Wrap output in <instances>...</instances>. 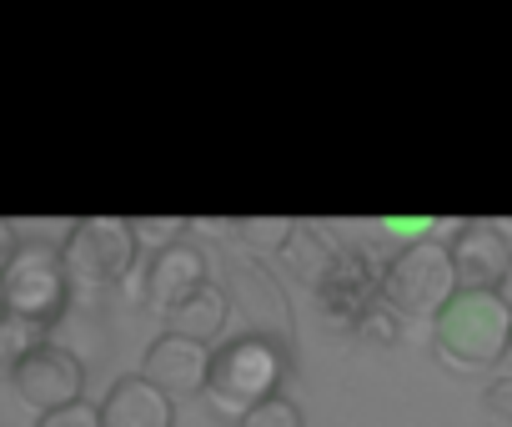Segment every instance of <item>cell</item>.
Masks as SVG:
<instances>
[{
	"instance_id": "cell-9",
	"label": "cell",
	"mask_w": 512,
	"mask_h": 427,
	"mask_svg": "<svg viewBox=\"0 0 512 427\" xmlns=\"http://www.w3.org/2000/svg\"><path fill=\"white\" fill-rule=\"evenodd\" d=\"M377 287H382V272H372L367 252H362V247H342L337 262H332V272H327L322 287H317V307H322L327 327L357 332V322L382 302Z\"/></svg>"
},
{
	"instance_id": "cell-24",
	"label": "cell",
	"mask_w": 512,
	"mask_h": 427,
	"mask_svg": "<svg viewBox=\"0 0 512 427\" xmlns=\"http://www.w3.org/2000/svg\"><path fill=\"white\" fill-rule=\"evenodd\" d=\"M502 367H507V372H512V342H507V362H502Z\"/></svg>"
},
{
	"instance_id": "cell-17",
	"label": "cell",
	"mask_w": 512,
	"mask_h": 427,
	"mask_svg": "<svg viewBox=\"0 0 512 427\" xmlns=\"http://www.w3.org/2000/svg\"><path fill=\"white\" fill-rule=\"evenodd\" d=\"M131 232H136V247H146L156 257V252H171L186 242L191 217H131Z\"/></svg>"
},
{
	"instance_id": "cell-12",
	"label": "cell",
	"mask_w": 512,
	"mask_h": 427,
	"mask_svg": "<svg viewBox=\"0 0 512 427\" xmlns=\"http://www.w3.org/2000/svg\"><path fill=\"white\" fill-rule=\"evenodd\" d=\"M101 427H176V402L156 392L141 372L116 377L101 402Z\"/></svg>"
},
{
	"instance_id": "cell-20",
	"label": "cell",
	"mask_w": 512,
	"mask_h": 427,
	"mask_svg": "<svg viewBox=\"0 0 512 427\" xmlns=\"http://www.w3.org/2000/svg\"><path fill=\"white\" fill-rule=\"evenodd\" d=\"M482 407H487L492 422H507V427H512V372H507V367H497V372L487 377V387H482Z\"/></svg>"
},
{
	"instance_id": "cell-2",
	"label": "cell",
	"mask_w": 512,
	"mask_h": 427,
	"mask_svg": "<svg viewBox=\"0 0 512 427\" xmlns=\"http://www.w3.org/2000/svg\"><path fill=\"white\" fill-rule=\"evenodd\" d=\"M287 372H292V352L272 337H231L226 347H216V362H211V387H206V402L241 422L251 407H262L272 397H282L287 387Z\"/></svg>"
},
{
	"instance_id": "cell-21",
	"label": "cell",
	"mask_w": 512,
	"mask_h": 427,
	"mask_svg": "<svg viewBox=\"0 0 512 427\" xmlns=\"http://www.w3.org/2000/svg\"><path fill=\"white\" fill-rule=\"evenodd\" d=\"M36 427H101V407H91V402H76V407L46 412Z\"/></svg>"
},
{
	"instance_id": "cell-18",
	"label": "cell",
	"mask_w": 512,
	"mask_h": 427,
	"mask_svg": "<svg viewBox=\"0 0 512 427\" xmlns=\"http://www.w3.org/2000/svg\"><path fill=\"white\" fill-rule=\"evenodd\" d=\"M352 337H357L362 347H377V352H382V347H397V337H402V322H397V317H392V312L377 302V307H372V312L357 322V332H352Z\"/></svg>"
},
{
	"instance_id": "cell-13",
	"label": "cell",
	"mask_w": 512,
	"mask_h": 427,
	"mask_svg": "<svg viewBox=\"0 0 512 427\" xmlns=\"http://www.w3.org/2000/svg\"><path fill=\"white\" fill-rule=\"evenodd\" d=\"M337 252H342V242L327 232V227H317V222H297V232H292V242H287V252L277 257L302 287H322V277L332 272V262H337Z\"/></svg>"
},
{
	"instance_id": "cell-11",
	"label": "cell",
	"mask_w": 512,
	"mask_h": 427,
	"mask_svg": "<svg viewBox=\"0 0 512 427\" xmlns=\"http://www.w3.org/2000/svg\"><path fill=\"white\" fill-rule=\"evenodd\" d=\"M447 252H452V267H457L462 292H497V282H502L507 267H512V247H507V237L492 227V217L467 222V227L452 237Z\"/></svg>"
},
{
	"instance_id": "cell-8",
	"label": "cell",
	"mask_w": 512,
	"mask_h": 427,
	"mask_svg": "<svg viewBox=\"0 0 512 427\" xmlns=\"http://www.w3.org/2000/svg\"><path fill=\"white\" fill-rule=\"evenodd\" d=\"M211 362H216V347L176 337V332H161L146 347V357H141V377L156 392H166L171 402H196L211 387Z\"/></svg>"
},
{
	"instance_id": "cell-3",
	"label": "cell",
	"mask_w": 512,
	"mask_h": 427,
	"mask_svg": "<svg viewBox=\"0 0 512 427\" xmlns=\"http://www.w3.org/2000/svg\"><path fill=\"white\" fill-rule=\"evenodd\" d=\"M462 292V282H457V267H452V252H447V242H437V237H427V242H417V247H397L387 262H382V287H377V297H382V307L397 317V322H437L447 307H452V297Z\"/></svg>"
},
{
	"instance_id": "cell-10",
	"label": "cell",
	"mask_w": 512,
	"mask_h": 427,
	"mask_svg": "<svg viewBox=\"0 0 512 427\" xmlns=\"http://www.w3.org/2000/svg\"><path fill=\"white\" fill-rule=\"evenodd\" d=\"M201 287H206V252L191 247V242H181V247H171V252H156V257L141 267V307L156 312L161 322H166L186 297H196Z\"/></svg>"
},
{
	"instance_id": "cell-19",
	"label": "cell",
	"mask_w": 512,
	"mask_h": 427,
	"mask_svg": "<svg viewBox=\"0 0 512 427\" xmlns=\"http://www.w3.org/2000/svg\"><path fill=\"white\" fill-rule=\"evenodd\" d=\"M236 427H302V407L282 392V397H272V402H262V407H251Z\"/></svg>"
},
{
	"instance_id": "cell-7",
	"label": "cell",
	"mask_w": 512,
	"mask_h": 427,
	"mask_svg": "<svg viewBox=\"0 0 512 427\" xmlns=\"http://www.w3.org/2000/svg\"><path fill=\"white\" fill-rule=\"evenodd\" d=\"M231 302H236V312H241V322H246L251 337H272L287 352L297 347V317H292L287 292H282V282H277L272 267H262L256 257L241 262V267H231Z\"/></svg>"
},
{
	"instance_id": "cell-6",
	"label": "cell",
	"mask_w": 512,
	"mask_h": 427,
	"mask_svg": "<svg viewBox=\"0 0 512 427\" xmlns=\"http://www.w3.org/2000/svg\"><path fill=\"white\" fill-rule=\"evenodd\" d=\"M11 387H16V397H21L36 417H46V412H61V407L86 402V367H81L76 352L46 342V347H36V352L11 372Z\"/></svg>"
},
{
	"instance_id": "cell-4",
	"label": "cell",
	"mask_w": 512,
	"mask_h": 427,
	"mask_svg": "<svg viewBox=\"0 0 512 427\" xmlns=\"http://www.w3.org/2000/svg\"><path fill=\"white\" fill-rule=\"evenodd\" d=\"M136 252L141 247H136L131 217H81V222H71V232L61 242L71 292L96 297V292H111V287L131 282L136 277Z\"/></svg>"
},
{
	"instance_id": "cell-23",
	"label": "cell",
	"mask_w": 512,
	"mask_h": 427,
	"mask_svg": "<svg viewBox=\"0 0 512 427\" xmlns=\"http://www.w3.org/2000/svg\"><path fill=\"white\" fill-rule=\"evenodd\" d=\"M497 297H502V302H507V312H512V267H507V277L497 282Z\"/></svg>"
},
{
	"instance_id": "cell-25",
	"label": "cell",
	"mask_w": 512,
	"mask_h": 427,
	"mask_svg": "<svg viewBox=\"0 0 512 427\" xmlns=\"http://www.w3.org/2000/svg\"><path fill=\"white\" fill-rule=\"evenodd\" d=\"M0 312H6V292H0Z\"/></svg>"
},
{
	"instance_id": "cell-1",
	"label": "cell",
	"mask_w": 512,
	"mask_h": 427,
	"mask_svg": "<svg viewBox=\"0 0 512 427\" xmlns=\"http://www.w3.org/2000/svg\"><path fill=\"white\" fill-rule=\"evenodd\" d=\"M507 342H512V312L497 292H457L452 307L432 322V352L457 377L477 372L492 377L507 362Z\"/></svg>"
},
{
	"instance_id": "cell-5",
	"label": "cell",
	"mask_w": 512,
	"mask_h": 427,
	"mask_svg": "<svg viewBox=\"0 0 512 427\" xmlns=\"http://www.w3.org/2000/svg\"><path fill=\"white\" fill-rule=\"evenodd\" d=\"M0 292H6V312L41 322V327H51L76 297L66 262H61V247H51V242H21L11 267L0 272Z\"/></svg>"
},
{
	"instance_id": "cell-22",
	"label": "cell",
	"mask_w": 512,
	"mask_h": 427,
	"mask_svg": "<svg viewBox=\"0 0 512 427\" xmlns=\"http://www.w3.org/2000/svg\"><path fill=\"white\" fill-rule=\"evenodd\" d=\"M21 252V237H16V222H6V217H0V272H6L11 267V257Z\"/></svg>"
},
{
	"instance_id": "cell-15",
	"label": "cell",
	"mask_w": 512,
	"mask_h": 427,
	"mask_svg": "<svg viewBox=\"0 0 512 427\" xmlns=\"http://www.w3.org/2000/svg\"><path fill=\"white\" fill-rule=\"evenodd\" d=\"M292 232H297L292 217H236L231 247H246L256 262H262V257H282L287 242H292Z\"/></svg>"
},
{
	"instance_id": "cell-16",
	"label": "cell",
	"mask_w": 512,
	"mask_h": 427,
	"mask_svg": "<svg viewBox=\"0 0 512 427\" xmlns=\"http://www.w3.org/2000/svg\"><path fill=\"white\" fill-rule=\"evenodd\" d=\"M36 347H46V327L41 322H26L16 312H0V372H16Z\"/></svg>"
},
{
	"instance_id": "cell-14",
	"label": "cell",
	"mask_w": 512,
	"mask_h": 427,
	"mask_svg": "<svg viewBox=\"0 0 512 427\" xmlns=\"http://www.w3.org/2000/svg\"><path fill=\"white\" fill-rule=\"evenodd\" d=\"M226 317H231V297L221 292V287H201L196 297H186L171 317H166V332H176V337H191V342H216L221 337V327H226Z\"/></svg>"
}]
</instances>
